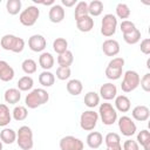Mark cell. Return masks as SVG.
<instances>
[{"label": "cell", "mask_w": 150, "mask_h": 150, "mask_svg": "<svg viewBox=\"0 0 150 150\" xmlns=\"http://www.w3.org/2000/svg\"><path fill=\"white\" fill-rule=\"evenodd\" d=\"M132 117L138 122H144L150 117V110L146 105H136L131 111Z\"/></svg>", "instance_id": "16"}, {"label": "cell", "mask_w": 150, "mask_h": 150, "mask_svg": "<svg viewBox=\"0 0 150 150\" xmlns=\"http://www.w3.org/2000/svg\"><path fill=\"white\" fill-rule=\"evenodd\" d=\"M141 76L135 70H127L123 75V80L121 83V89L124 93H131L139 86Z\"/></svg>", "instance_id": "5"}, {"label": "cell", "mask_w": 150, "mask_h": 150, "mask_svg": "<svg viewBox=\"0 0 150 150\" xmlns=\"http://www.w3.org/2000/svg\"><path fill=\"white\" fill-rule=\"evenodd\" d=\"M123 39L128 45H135L141 40V30L135 28L134 30H131L130 33L123 34Z\"/></svg>", "instance_id": "35"}, {"label": "cell", "mask_w": 150, "mask_h": 150, "mask_svg": "<svg viewBox=\"0 0 150 150\" xmlns=\"http://www.w3.org/2000/svg\"><path fill=\"white\" fill-rule=\"evenodd\" d=\"M137 143H139L144 150H150V132L146 129L141 130L137 134Z\"/></svg>", "instance_id": "30"}, {"label": "cell", "mask_w": 150, "mask_h": 150, "mask_svg": "<svg viewBox=\"0 0 150 150\" xmlns=\"http://www.w3.org/2000/svg\"><path fill=\"white\" fill-rule=\"evenodd\" d=\"M46 46H47V41H46L45 36L41 34H34L28 39V47L30 50H33L35 53L43 52Z\"/></svg>", "instance_id": "11"}, {"label": "cell", "mask_w": 150, "mask_h": 150, "mask_svg": "<svg viewBox=\"0 0 150 150\" xmlns=\"http://www.w3.org/2000/svg\"><path fill=\"white\" fill-rule=\"evenodd\" d=\"M104 143L107 146H111V145H117L121 144V137L116 132H108L104 137Z\"/></svg>", "instance_id": "39"}, {"label": "cell", "mask_w": 150, "mask_h": 150, "mask_svg": "<svg viewBox=\"0 0 150 150\" xmlns=\"http://www.w3.org/2000/svg\"><path fill=\"white\" fill-rule=\"evenodd\" d=\"M21 6H22V4L20 0H8L6 2L7 13L11 15H16L21 11Z\"/></svg>", "instance_id": "34"}, {"label": "cell", "mask_w": 150, "mask_h": 150, "mask_svg": "<svg viewBox=\"0 0 150 150\" xmlns=\"http://www.w3.org/2000/svg\"><path fill=\"white\" fill-rule=\"evenodd\" d=\"M16 143L22 150H30L33 148V131L28 125H22L16 131Z\"/></svg>", "instance_id": "3"}, {"label": "cell", "mask_w": 150, "mask_h": 150, "mask_svg": "<svg viewBox=\"0 0 150 150\" xmlns=\"http://www.w3.org/2000/svg\"><path fill=\"white\" fill-rule=\"evenodd\" d=\"M49 100V94L43 88H36L29 91L26 95L25 103L29 109H35L45 103H47Z\"/></svg>", "instance_id": "1"}, {"label": "cell", "mask_w": 150, "mask_h": 150, "mask_svg": "<svg viewBox=\"0 0 150 150\" xmlns=\"http://www.w3.org/2000/svg\"><path fill=\"white\" fill-rule=\"evenodd\" d=\"M54 63H55L54 56H53L50 53H48V52H43V53H41V55L39 56V64H40V67H41L42 69H45V70L52 69L53 66H54Z\"/></svg>", "instance_id": "20"}, {"label": "cell", "mask_w": 150, "mask_h": 150, "mask_svg": "<svg viewBox=\"0 0 150 150\" xmlns=\"http://www.w3.org/2000/svg\"><path fill=\"white\" fill-rule=\"evenodd\" d=\"M0 150H2V142L0 141Z\"/></svg>", "instance_id": "49"}, {"label": "cell", "mask_w": 150, "mask_h": 150, "mask_svg": "<svg viewBox=\"0 0 150 150\" xmlns=\"http://www.w3.org/2000/svg\"><path fill=\"white\" fill-rule=\"evenodd\" d=\"M146 67H148V68H150V61H149V60L146 61Z\"/></svg>", "instance_id": "48"}, {"label": "cell", "mask_w": 150, "mask_h": 150, "mask_svg": "<svg viewBox=\"0 0 150 150\" xmlns=\"http://www.w3.org/2000/svg\"><path fill=\"white\" fill-rule=\"evenodd\" d=\"M4 98H5L6 103L16 104L21 100V91L18 88H9V89H7L5 91Z\"/></svg>", "instance_id": "21"}, {"label": "cell", "mask_w": 150, "mask_h": 150, "mask_svg": "<svg viewBox=\"0 0 150 150\" xmlns=\"http://www.w3.org/2000/svg\"><path fill=\"white\" fill-rule=\"evenodd\" d=\"M39 82L42 87H52L55 82V75L49 70H43L39 75Z\"/></svg>", "instance_id": "27"}, {"label": "cell", "mask_w": 150, "mask_h": 150, "mask_svg": "<svg viewBox=\"0 0 150 150\" xmlns=\"http://www.w3.org/2000/svg\"><path fill=\"white\" fill-rule=\"evenodd\" d=\"M139 84H141V87L144 91H146V93L150 91V74L149 73L144 74V76L139 81Z\"/></svg>", "instance_id": "42"}, {"label": "cell", "mask_w": 150, "mask_h": 150, "mask_svg": "<svg viewBox=\"0 0 150 150\" xmlns=\"http://www.w3.org/2000/svg\"><path fill=\"white\" fill-rule=\"evenodd\" d=\"M103 12V2L100 0H93L88 4V14L89 16H98Z\"/></svg>", "instance_id": "25"}, {"label": "cell", "mask_w": 150, "mask_h": 150, "mask_svg": "<svg viewBox=\"0 0 150 150\" xmlns=\"http://www.w3.org/2000/svg\"><path fill=\"white\" fill-rule=\"evenodd\" d=\"M120 43L114 39H107L102 43V52L107 56H116L120 53Z\"/></svg>", "instance_id": "12"}, {"label": "cell", "mask_w": 150, "mask_h": 150, "mask_svg": "<svg viewBox=\"0 0 150 150\" xmlns=\"http://www.w3.org/2000/svg\"><path fill=\"white\" fill-rule=\"evenodd\" d=\"M73 62H74V55L70 50H66L64 53L59 54V56H57L59 67H69L70 68Z\"/></svg>", "instance_id": "26"}, {"label": "cell", "mask_w": 150, "mask_h": 150, "mask_svg": "<svg viewBox=\"0 0 150 150\" xmlns=\"http://www.w3.org/2000/svg\"><path fill=\"white\" fill-rule=\"evenodd\" d=\"M115 11H116V15H115V16H117V18H120V19H123V20H127V19L130 16V14H131V12H130L128 5L122 4V2H120V4L116 6V9H115Z\"/></svg>", "instance_id": "37"}, {"label": "cell", "mask_w": 150, "mask_h": 150, "mask_svg": "<svg viewBox=\"0 0 150 150\" xmlns=\"http://www.w3.org/2000/svg\"><path fill=\"white\" fill-rule=\"evenodd\" d=\"M60 149L61 150H83V142L75 136H64L60 139Z\"/></svg>", "instance_id": "10"}, {"label": "cell", "mask_w": 150, "mask_h": 150, "mask_svg": "<svg viewBox=\"0 0 150 150\" xmlns=\"http://www.w3.org/2000/svg\"><path fill=\"white\" fill-rule=\"evenodd\" d=\"M64 15H66V12H64L63 7L57 4H54L50 7L49 13H48V18L53 23H60L64 19Z\"/></svg>", "instance_id": "14"}, {"label": "cell", "mask_w": 150, "mask_h": 150, "mask_svg": "<svg viewBox=\"0 0 150 150\" xmlns=\"http://www.w3.org/2000/svg\"><path fill=\"white\" fill-rule=\"evenodd\" d=\"M66 88H67V91H68L70 95L77 96V95H80V94L82 93V90H83V84H82V82H81L80 80L73 79V80H69V81H68Z\"/></svg>", "instance_id": "22"}, {"label": "cell", "mask_w": 150, "mask_h": 150, "mask_svg": "<svg viewBox=\"0 0 150 150\" xmlns=\"http://www.w3.org/2000/svg\"><path fill=\"white\" fill-rule=\"evenodd\" d=\"M0 139L5 144H12L16 141V132L11 128H4L0 132Z\"/></svg>", "instance_id": "23"}, {"label": "cell", "mask_w": 150, "mask_h": 150, "mask_svg": "<svg viewBox=\"0 0 150 150\" xmlns=\"http://www.w3.org/2000/svg\"><path fill=\"white\" fill-rule=\"evenodd\" d=\"M71 75V70L69 67H59L56 69V77L61 81H64V80H68Z\"/></svg>", "instance_id": "40"}, {"label": "cell", "mask_w": 150, "mask_h": 150, "mask_svg": "<svg viewBox=\"0 0 150 150\" xmlns=\"http://www.w3.org/2000/svg\"><path fill=\"white\" fill-rule=\"evenodd\" d=\"M98 117H101V121L105 125H111L117 120V110L112 107L111 103L104 102L100 104L98 109Z\"/></svg>", "instance_id": "4"}, {"label": "cell", "mask_w": 150, "mask_h": 150, "mask_svg": "<svg viewBox=\"0 0 150 150\" xmlns=\"http://www.w3.org/2000/svg\"><path fill=\"white\" fill-rule=\"evenodd\" d=\"M84 104L88 107V108H95L100 103V95L95 91H88L86 95H84Z\"/></svg>", "instance_id": "29"}, {"label": "cell", "mask_w": 150, "mask_h": 150, "mask_svg": "<svg viewBox=\"0 0 150 150\" xmlns=\"http://www.w3.org/2000/svg\"><path fill=\"white\" fill-rule=\"evenodd\" d=\"M123 68H117V67H110L107 66L105 68V76L109 80H118L122 76Z\"/></svg>", "instance_id": "38"}, {"label": "cell", "mask_w": 150, "mask_h": 150, "mask_svg": "<svg viewBox=\"0 0 150 150\" xmlns=\"http://www.w3.org/2000/svg\"><path fill=\"white\" fill-rule=\"evenodd\" d=\"M16 86H18V89L20 91H28V90H30L33 88L34 81H33V79L30 76L25 75V76H22V77L19 79Z\"/></svg>", "instance_id": "28"}, {"label": "cell", "mask_w": 150, "mask_h": 150, "mask_svg": "<svg viewBox=\"0 0 150 150\" xmlns=\"http://www.w3.org/2000/svg\"><path fill=\"white\" fill-rule=\"evenodd\" d=\"M116 28H117V18L111 13L103 15V19L101 21V34L105 38H110L116 33Z\"/></svg>", "instance_id": "7"}, {"label": "cell", "mask_w": 150, "mask_h": 150, "mask_svg": "<svg viewBox=\"0 0 150 150\" xmlns=\"http://www.w3.org/2000/svg\"><path fill=\"white\" fill-rule=\"evenodd\" d=\"M12 121V112L5 103H0V127H6Z\"/></svg>", "instance_id": "24"}, {"label": "cell", "mask_w": 150, "mask_h": 150, "mask_svg": "<svg viewBox=\"0 0 150 150\" xmlns=\"http://www.w3.org/2000/svg\"><path fill=\"white\" fill-rule=\"evenodd\" d=\"M89 15L88 14V4L86 1H79L76 5H75V12H74V16H75V20L77 21L79 19L81 18H84Z\"/></svg>", "instance_id": "31"}, {"label": "cell", "mask_w": 150, "mask_h": 150, "mask_svg": "<svg viewBox=\"0 0 150 150\" xmlns=\"http://www.w3.org/2000/svg\"><path fill=\"white\" fill-rule=\"evenodd\" d=\"M40 16V9L36 6H28L26 9H23L19 15V21L21 25L26 27L34 26Z\"/></svg>", "instance_id": "6"}, {"label": "cell", "mask_w": 150, "mask_h": 150, "mask_svg": "<svg viewBox=\"0 0 150 150\" xmlns=\"http://www.w3.org/2000/svg\"><path fill=\"white\" fill-rule=\"evenodd\" d=\"M76 27L80 32L88 33L94 28V19L89 15H87L84 18H81L76 21Z\"/></svg>", "instance_id": "19"}, {"label": "cell", "mask_w": 150, "mask_h": 150, "mask_svg": "<svg viewBox=\"0 0 150 150\" xmlns=\"http://www.w3.org/2000/svg\"><path fill=\"white\" fill-rule=\"evenodd\" d=\"M21 68H22V70H23L27 75H30V74H34V73L36 71L38 64H36V62H35L33 59H26V60L22 61Z\"/></svg>", "instance_id": "36"}, {"label": "cell", "mask_w": 150, "mask_h": 150, "mask_svg": "<svg viewBox=\"0 0 150 150\" xmlns=\"http://www.w3.org/2000/svg\"><path fill=\"white\" fill-rule=\"evenodd\" d=\"M107 150H122V145H121V144H117V145L107 146Z\"/></svg>", "instance_id": "47"}, {"label": "cell", "mask_w": 150, "mask_h": 150, "mask_svg": "<svg viewBox=\"0 0 150 150\" xmlns=\"http://www.w3.org/2000/svg\"><path fill=\"white\" fill-rule=\"evenodd\" d=\"M14 69L12 66H9L8 62L0 60V80L4 82H9L14 79Z\"/></svg>", "instance_id": "15"}, {"label": "cell", "mask_w": 150, "mask_h": 150, "mask_svg": "<svg viewBox=\"0 0 150 150\" xmlns=\"http://www.w3.org/2000/svg\"><path fill=\"white\" fill-rule=\"evenodd\" d=\"M98 121V112L95 110H84L80 116V127L86 131L95 129Z\"/></svg>", "instance_id": "8"}, {"label": "cell", "mask_w": 150, "mask_h": 150, "mask_svg": "<svg viewBox=\"0 0 150 150\" xmlns=\"http://www.w3.org/2000/svg\"><path fill=\"white\" fill-rule=\"evenodd\" d=\"M122 150H139V145L136 141L134 139H127L124 143H123V146H122Z\"/></svg>", "instance_id": "43"}, {"label": "cell", "mask_w": 150, "mask_h": 150, "mask_svg": "<svg viewBox=\"0 0 150 150\" xmlns=\"http://www.w3.org/2000/svg\"><path fill=\"white\" fill-rule=\"evenodd\" d=\"M103 143V136L98 131H91L87 136V144L91 149H97Z\"/></svg>", "instance_id": "18"}, {"label": "cell", "mask_w": 150, "mask_h": 150, "mask_svg": "<svg viewBox=\"0 0 150 150\" xmlns=\"http://www.w3.org/2000/svg\"><path fill=\"white\" fill-rule=\"evenodd\" d=\"M53 49L57 54H62L68 50V42L64 38H56L53 42Z\"/></svg>", "instance_id": "33"}, {"label": "cell", "mask_w": 150, "mask_h": 150, "mask_svg": "<svg viewBox=\"0 0 150 150\" xmlns=\"http://www.w3.org/2000/svg\"><path fill=\"white\" fill-rule=\"evenodd\" d=\"M0 46L5 50H9L13 53H21L25 48V40L13 34H6L1 38Z\"/></svg>", "instance_id": "2"}, {"label": "cell", "mask_w": 150, "mask_h": 150, "mask_svg": "<svg viewBox=\"0 0 150 150\" xmlns=\"http://www.w3.org/2000/svg\"><path fill=\"white\" fill-rule=\"evenodd\" d=\"M116 110L121 111V112H127L130 110L131 108V102L129 100L128 96L125 95H118L115 97V107Z\"/></svg>", "instance_id": "17"}, {"label": "cell", "mask_w": 150, "mask_h": 150, "mask_svg": "<svg viewBox=\"0 0 150 150\" xmlns=\"http://www.w3.org/2000/svg\"><path fill=\"white\" fill-rule=\"evenodd\" d=\"M27 116H28V110H27L26 107H23V105H16V107H14V109L12 111V117L15 121H18V122L19 121H23V120L27 118Z\"/></svg>", "instance_id": "32"}, {"label": "cell", "mask_w": 150, "mask_h": 150, "mask_svg": "<svg viewBox=\"0 0 150 150\" xmlns=\"http://www.w3.org/2000/svg\"><path fill=\"white\" fill-rule=\"evenodd\" d=\"M141 52L145 55H149L150 54V39L146 38V39H143L141 41Z\"/></svg>", "instance_id": "44"}, {"label": "cell", "mask_w": 150, "mask_h": 150, "mask_svg": "<svg viewBox=\"0 0 150 150\" xmlns=\"http://www.w3.org/2000/svg\"><path fill=\"white\" fill-rule=\"evenodd\" d=\"M135 28H136L135 23H134L132 21H130V20H123V21L121 22V25H120V29L122 30L123 34L130 33V32L134 30Z\"/></svg>", "instance_id": "41"}, {"label": "cell", "mask_w": 150, "mask_h": 150, "mask_svg": "<svg viewBox=\"0 0 150 150\" xmlns=\"http://www.w3.org/2000/svg\"><path fill=\"white\" fill-rule=\"evenodd\" d=\"M61 2H62V5L66 6V7H71V6H74V5L77 4L76 0H62Z\"/></svg>", "instance_id": "46"}, {"label": "cell", "mask_w": 150, "mask_h": 150, "mask_svg": "<svg viewBox=\"0 0 150 150\" xmlns=\"http://www.w3.org/2000/svg\"><path fill=\"white\" fill-rule=\"evenodd\" d=\"M108 66L110 67H117V68H123L124 66V59L123 57H114L109 61Z\"/></svg>", "instance_id": "45"}, {"label": "cell", "mask_w": 150, "mask_h": 150, "mask_svg": "<svg viewBox=\"0 0 150 150\" xmlns=\"http://www.w3.org/2000/svg\"><path fill=\"white\" fill-rule=\"evenodd\" d=\"M118 129L123 136L130 137V136L136 134L137 127H136V123L131 120V117L124 115V116H121L118 118Z\"/></svg>", "instance_id": "9"}, {"label": "cell", "mask_w": 150, "mask_h": 150, "mask_svg": "<svg viewBox=\"0 0 150 150\" xmlns=\"http://www.w3.org/2000/svg\"><path fill=\"white\" fill-rule=\"evenodd\" d=\"M100 96L105 100V101H110L114 100L117 96V88L115 84L108 82V83H103L100 87Z\"/></svg>", "instance_id": "13"}]
</instances>
